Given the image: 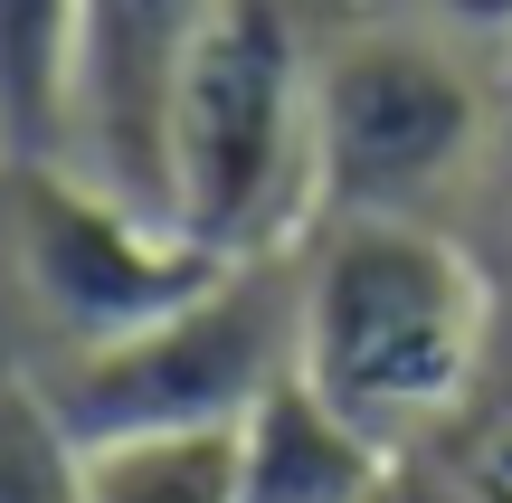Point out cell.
Returning a JSON list of instances; mask_svg holds the SVG:
<instances>
[{
  "label": "cell",
  "instance_id": "obj_1",
  "mask_svg": "<svg viewBox=\"0 0 512 503\" xmlns=\"http://www.w3.org/2000/svg\"><path fill=\"white\" fill-rule=\"evenodd\" d=\"M503 323L494 257L427 209H323L294 238V371L399 456L475 399Z\"/></svg>",
  "mask_w": 512,
  "mask_h": 503
},
{
  "label": "cell",
  "instance_id": "obj_2",
  "mask_svg": "<svg viewBox=\"0 0 512 503\" xmlns=\"http://www.w3.org/2000/svg\"><path fill=\"white\" fill-rule=\"evenodd\" d=\"M304 0H219L171 105V219L219 257H275L323 219V133H313Z\"/></svg>",
  "mask_w": 512,
  "mask_h": 503
},
{
  "label": "cell",
  "instance_id": "obj_3",
  "mask_svg": "<svg viewBox=\"0 0 512 503\" xmlns=\"http://www.w3.org/2000/svg\"><path fill=\"white\" fill-rule=\"evenodd\" d=\"M475 38L446 19H351L323 38L313 133H323V209H427L475 200L503 143V105L475 76Z\"/></svg>",
  "mask_w": 512,
  "mask_h": 503
},
{
  "label": "cell",
  "instance_id": "obj_4",
  "mask_svg": "<svg viewBox=\"0 0 512 503\" xmlns=\"http://www.w3.org/2000/svg\"><path fill=\"white\" fill-rule=\"evenodd\" d=\"M76 437L133 428H238L256 390L294 371V247L228 257L200 295L67 361H29Z\"/></svg>",
  "mask_w": 512,
  "mask_h": 503
},
{
  "label": "cell",
  "instance_id": "obj_5",
  "mask_svg": "<svg viewBox=\"0 0 512 503\" xmlns=\"http://www.w3.org/2000/svg\"><path fill=\"white\" fill-rule=\"evenodd\" d=\"M0 266L38 333V361L95 352L133 323L171 314L219 276V247H200L181 219L105 190L76 162H0Z\"/></svg>",
  "mask_w": 512,
  "mask_h": 503
},
{
  "label": "cell",
  "instance_id": "obj_6",
  "mask_svg": "<svg viewBox=\"0 0 512 503\" xmlns=\"http://www.w3.org/2000/svg\"><path fill=\"white\" fill-rule=\"evenodd\" d=\"M408 456L380 447L351 409H332L304 371L256 390L238 418V494L247 503H389Z\"/></svg>",
  "mask_w": 512,
  "mask_h": 503
},
{
  "label": "cell",
  "instance_id": "obj_7",
  "mask_svg": "<svg viewBox=\"0 0 512 503\" xmlns=\"http://www.w3.org/2000/svg\"><path fill=\"white\" fill-rule=\"evenodd\" d=\"M76 19H86V0H0V162L67 152Z\"/></svg>",
  "mask_w": 512,
  "mask_h": 503
},
{
  "label": "cell",
  "instance_id": "obj_8",
  "mask_svg": "<svg viewBox=\"0 0 512 503\" xmlns=\"http://www.w3.org/2000/svg\"><path fill=\"white\" fill-rule=\"evenodd\" d=\"M86 503H247L238 494V428L86 437Z\"/></svg>",
  "mask_w": 512,
  "mask_h": 503
},
{
  "label": "cell",
  "instance_id": "obj_9",
  "mask_svg": "<svg viewBox=\"0 0 512 503\" xmlns=\"http://www.w3.org/2000/svg\"><path fill=\"white\" fill-rule=\"evenodd\" d=\"M0 503H86V437L19 361H0Z\"/></svg>",
  "mask_w": 512,
  "mask_h": 503
},
{
  "label": "cell",
  "instance_id": "obj_10",
  "mask_svg": "<svg viewBox=\"0 0 512 503\" xmlns=\"http://www.w3.org/2000/svg\"><path fill=\"white\" fill-rule=\"evenodd\" d=\"M437 475H456L475 503H512V323L494 342V361H484L475 399H465L456 418L437 428V447H418Z\"/></svg>",
  "mask_w": 512,
  "mask_h": 503
},
{
  "label": "cell",
  "instance_id": "obj_11",
  "mask_svg": "<svg viewBox=\"0 0 512 503\" xmlns=\"http://www.w3.org/2000/svg\"><path fill=\"white\" fill-rule=\"evenodd\" d=\"M475 200H484V219H494V285H503V314H512V124H503L494 162H484Z\"/></svg>",
  "mask_w": 512,
  "mask_h": 503
},
{
  "label": "cell",
  "instance_id": "obj_12",
  "mask_svg": "<svg viewBox=\"0 0 512 503\" xmlns=\"http://www.w3.org/2000/svg\"><path fill=\"white\" fill-rule=\"evenodd\" d=\"M427 19H446L456 38H475V48L512 57V0H427Z\"/></svg>",
  "mask_w": 512,
  "mask_h": 503
}]
</instances>
